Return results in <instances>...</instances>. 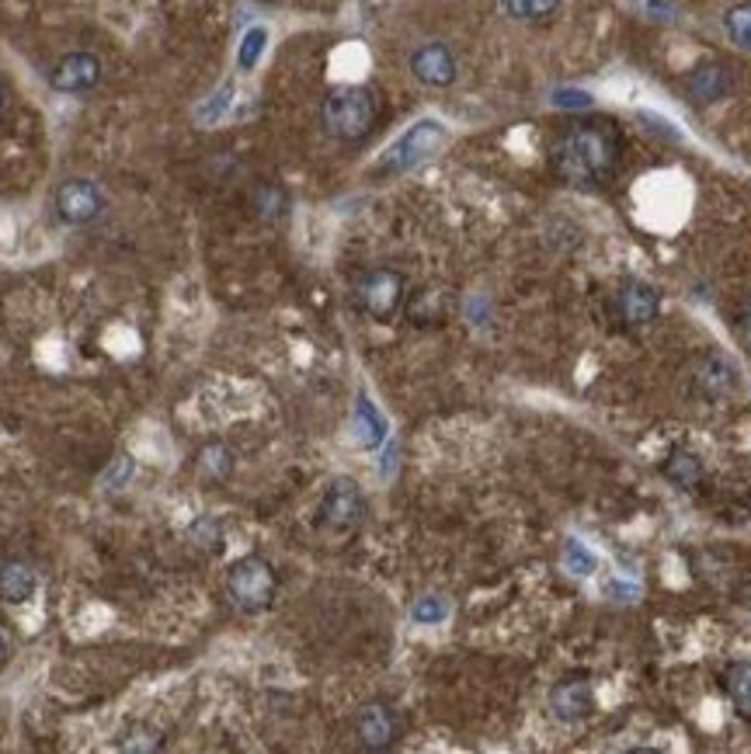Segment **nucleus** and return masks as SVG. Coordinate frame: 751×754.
Segmentation results:
<instances>
[{
    "instance_id": "19",
    "label": "nucleus",
    "mask_w": 751,
    "mask_h": 754,
    "mask_svg": "<svg viewBox=\"0 0 751 754\" xmlns=\"http://www.w3.org/2000/svg\"><path fill=\"white\" fill-rule=\"evenodd\" d=\"M501 4L515 21H539L546 14H554L560 0H501Z\"/></svg>"
},
{
    "instance_id": "22",
    "label": "nucleus",
    "mask_w": 751,
    "mask_h": 754,
    "mask_svg": "<svg viewBox=\"0 0 751 754\" xmlns=\"http://www.w3.org/2000/svg\"><path fill=\"white\" fill-rule=\"evenodd\" d=\"M738 337H741V344L744 347H751V303L741 310V316H738Z\"/></svg>"
},
{
    "instance_id": "10",
    "label": "nucleus",
    "mask_w": 751,
    "mask_h": 754,
    "mask_svg": "<svg viewBox=\"0 0 751 754\" xmlns=\"http://www.w3.org/2000/svg\"><path fill=\"white\" fill-rule=\"evenodd\" d=\"M411 74L428 87H449L456 80V56L442 42H425L411 52Z\"/></svg>"
},
{
    "instance_id": "1",
    "label": "nucleus",
    "mask_w": 751,
    "mask_h": 754,
    "mask_svg": "<svg viewBox=\"0 0 751 754\" xmlns=\"http://www.w3.org/2000/svg\"><path fill=\"white\" fill-rule=\"evenodd\" d=\"M620 160L616 136L602 123H577L570 126L554 150V164L564 178L577 188H598L613 178Z\"/></svg>"
},
{
    "instance_id": "7",
    "label": "nucleus",
    "mask_w": 751,
    "mask_h": 754,
    "mask_svg": "<svg viewBox=\"0 0 751 754\" xmlns=\"http://www.w3.org/2000/svg\"><path fill=\"white\" fill-rule=\"evenodd\" d=\"M101 80V60L95 52H70L52 67L49 84L60 95H88Z\"/></svg>"
},
{
    "instance_id": "13",
    "label": "nucleus",
    "mask_w": 751,
    "mask_h": 754,
    "mask_svg": "<svg viewBox=\"0 0 751 754\" xmlns=\"http://www.w3.org/2000/svg\"><path fill=\"white\" fill-rule=\"evenodd\" d=\"M738 383V369L724 355H706L696 369V393L706 400L728 396Z\"/></svg>"
},
{
    "instance_id": "4",
    "label": "nucleus",
    "mask_w": 751,
    "mask_h": 754,
    "mask_svg": "<svg viewBox=\"0 0 751 754\" xmlns=\"http://www.w3.org/2000/svg\"><path fill=\"white\" fill-rule=\"evenodd\" d=\"M355 293H359V303L372 321L387 324L403 306V275L393 272V268H372L359 278Z\"/></svg>"
},
{
    "instance_id": "15",
    "label": "nucleus",
    "mask_w": 751,
    "mask_h": 754,
    "mask_svg": "<svg viewBox=\"0 0 751 754\" xmlns=\"http://www.w3.org/2000/svg\"><path fill=\"white\" fill-rule=\"evenodd\" d=\"M685 87H689V98L692 101H716V98H724L728 95V87H731V77H728V70L720 67V63H703V67H696L689 74V80H685Z\"/></svg>"
},
{
    "instance_id": "24",
    "label": "nucleus",
    "mask_w": 751,
    "mask_h": 754,
    "mask_svg": "<svg viewBox=\"0 0 751 754\" xmlns=\"http://www.w3.org/2000/svg\"><path fill=\"white\" fill-rule=\"evenodd\" d=\"M4 664H8V640L0 636V672H4Z\"/></svg>"
},
{
    "instance_id": "20",
    "label": "nucleus",
    "mask_w": 751,
    "mask_h": 754,
    "mask_svg": "<svg viewBox=\"0 0 751 754\" xmlns=\"http://www.w3.org/2000/svg\"><path fill=\"white\" fill-rule=\"evenodd\" d=\"M265 42H269V32H265V28H251V32L244 36V42H241V67H244V70H251V67L257 63V56L265 52Z\"/></svg>"
},
{
    "instance_id": "5",
    "label": "nucleus",
    "mask_w": 751,
    "mask_h": 754,
    "mask_svg": "<svg viewBox=\"0 0 751 754\" xmlns=\"http://www.w3.org/2000/svg\"><path fill=\"white\" fill-rule=\"evenodd\" d=\"M52 206H56V216L70 226H84V223H95L105 209V195L95 182L88 178H70L56 188L52 195Z\"/></svg>"
},
{
    "instance_id": "21",
    "label": "nucleus",
    "mask_w": 751,
    "mask_h": 754,
    "mask_svg": "<svg viewBox=\"0 0 751 754\" xmlns=\"http://www.w3.org/2000/svg\"><path fill=\"white\" fill-rule=\"evenodd\" d=\"M442 616H446V608H442L439 598H428V601H421V605L414 608V619H418V623H436V619H442Z\"/></svg>"
},
{
    "instance_id": "14",
    "label": "nucleus",
    "mask_w": 751,
    "mask_h": 754,
    "mask_svg": "<svg viewBox=\"0 0 751 754\" xmlns=\"http://www.w3.org/2000/svg\"><path fill=\"white\" fill-rule=\"evenodd\" d=\"M39 581H36V570L28 567L25 560H4L0 564V598L8 605H25L28 598L36 595Z\"/></svg>"
},
{
    "instance_id": "23",
    "label": "nucleus",
    "mask_w": 751,
    "mask_h": 754,
    "mask_svg": "<svg viewBox=\"0 0 751 754\" xmlns=\"http://www.w3.org/2000/svg\"><path fill=\"white\" fill-rule=\"evenodd\" d=\"M557 105L585 108V105H592V98H588V95H574V91H564V95H557Z\"/></svg>"
},
{
    "instance_id": "18",
    "label": "nucleus",
    "mask_w": 751,
    "mask_h": 754,
    "mask_svg": "<svg viewBox=\"0 0 751 754\" xmlns=\"http://www.w3.org/2000/svg\"><path fill=\"white\" fill-rule=\"evenodd\" d=\"M724 28L734 46L741 49H751V0H744V4H734L728 14H724Z\"/></svg>"
},
{
    "instance_id": "12",
    "label": "nucleus",
    "mask_w": 751,
    "mask_h": 754,
    "mask_svg": "<svg viewBox=\"0 0 751 754\" xmlns=\"http://www.w3.org/2000/svg\"><path fill=\"white\" fill-rule=\"evenodd\" d=\"M616 313H620V321L630 324V327L651 324L657 316V293L644 282H626L616 293Z\"/></svg>"
},
{
    "instance_id": "6",
    "label": "nucleus",
    "mask_w": 751,
    "mask_h": 754,
    "mask_svg": "<svg viewBox=\"0 0 751 754\" xmlns=\"http://www.w3.org/2000/svg\"><path fill=\"white\" fill-rule=\"evenodd\" d=\"M442 143H446V129L439 123L425 119L393 143V150L387 154V167L390 170H411L421 160L436 157L442 150Z\"/></svg>"
},
{
    "instance_id": "2",
    "label": "nucleus",
    "mask_w": 751,
    "mask_h": 754,
    "mask_svg": "<svg viewBox=\"0 0 751 754\" xmlns=\"http://www.w3.org/2000/svg\"><path fill=\"white\" fill-rule=\"evenodd\" d=\"M321 123L328 136L341 143H362L376 126V98L362 84H341L328 91L321 105Z\"/></svg>"
},
{
    "instance_id": "25",
    "label": "nucleus",
    "mask_w": 751,
    "mask_h": 754,
    "mask_svg": "<svg viewBox=\"0 0 751 754\" xmlns=\"http://www.w3.org/2000/svg\"><path fill=\"white\" fill-rule=\"evenodd\" d=\"M0 111H4V91H0Z\"/></svg>"
},
{
    "instance_id": "3",
    "label": "nucleus",
    "mask_w": 751,
    "mask_h": 754,
    "mask_svg": "<svg viewBox=\"0 0 751 754\" xmlns=\"http://www.w3.org/2000/svg\"><path fill=\"white\" fill-rule=\"evenodd\" d=\"M275 588H279L275 570L262 557H244L226 574V591L244 613H262V608H269L275 598Z\"/></svg>"
},
{
    "instance_id": "9",
    "label": "nucleus",
    "mask_w": 751,
    "mask_h": 754,
    "mask_svg": "<svg viewBox=\"0 0 751 754\" xmlns=\"http://www.w3.org/2000/svg\"><path fill=\"white\" fill-rule=\"evenodd\" d=\"M362 518V494L352 480H334L321 505V526L331 532H349Z\"/></svg>"
},
{
    "instance_id": "16",
    "label": "nucleus",
    "mask_w": 751,
    "mask_h": 754,
    "mask_svg": "<svg viewBox=\"0 0 751 754\" xmlns=\"http://www.w3.org/2000/svg\"><path fill=\"white\" fill-rule=\"evenodd\" d=\"M664 477H669L672 483H679V487H685V490H692V487H700V480H703V467H700L696 456L672 452L669 462H664Z\"/></svg>"
},
{
    "instance_id": "17",
    "label": "nucleus",
    "mask_w": 751,
    "mask_h": 754,
    "mask_svg": "<svg viewBox=\"0 0 751 754\" xmlns=\"http://www.w3.org/2000/svg\"><path fill=\"white\" fill-rule=\"evenodd\" d=\"M724 685H728V692H731L734 706H738L744 716H751V664H731Z\"/></svg>"
},
{
    "instance_id": "8",
    "label": "nucleus",
    "mask_w": 751,
    "mask_h": 754,
    "mask_svg": "<svg viewBox=\"0 0 751 754\" xmlns=\"http://www.w3.org/2000/svg\"><path fill=\"white\" fill-rule=\"evenodd\" d=\"M355 737L369 751H387V747H393L397 737H400V719H397L393 706H387V703H365L355 713Z\"/></svg>"
},
{
    "instance_id": "11",
    "label": "nucleus",
    "mask_w": 751,
    "mask_h": 754,
    "mask_svg": "<svg viewBox=\"0 0 751 754\" xmlns=\"http://www.w3.org/2000/svg\"><path fill=\"white\" fill-rule=\"evenodd\" d=\"M550 709L567 719V723H577L585 719L592 709H595V695H592V685L585 678H564L560 685H554L550 692Z\"/></svg>"
}]
</instances>
